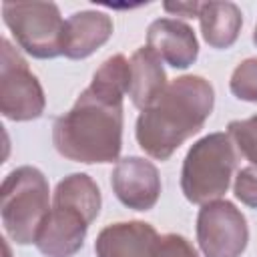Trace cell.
<instances>
[{"label":"cell","instance_id":"6","mask_svg":"<svg viewBox=\"0 0 257 257\" xmlns=\"http://www.w3.org/2000/svg\"><path fill=\"white\" fill-rule=\"evenodd\" d=\"M2 20L16 44L34 58H56L62 54L64 24L54 2H2Z\"/></svg>","mask_w":257,"mask_h":257},{"label":"cell","instance_id":"5","mask_svg":"<svg viewBox=\"0 0 257 257\" xmlns=\"http://www.w3.org/2000/svg\"><path fill=\"white\" fill-rule=\"evenodd\" d=\"M239 153L227 133H211L193 143L181 169V191L187 201L205 205L221 199L237 169Z\"/></svg>","mask_w":257,"mask_h":257},{"label":"cell","instance_id":"12","mask_svg":"<svg viewBox=\"0 0 257 257\" xmlns=\"http://www.w3.org/2000/svg\"><path fill=\"white\" fill-rule=\"evenodd\" d=\"M112 36V20L98 10H80L68 16L64 24L62 54L72 60H82L96 52Z\"/></svg>","mask_w":257,"mask_h":257},{"label":"cell","instance_id":"11","mask_svg":"<svg viewBox=\"0 0 257 257\" xmlns=\"http://www.w3.org/2000/svg\"><path fill=\"white\" fill-rule=\"evenodd\" d=\"M147 46L173 68H189L199 56L193 28L177 18H157L147 30Z\"/></svg>","mask_w":257,"mask_h":257},{"label":"cell","instance_id":"10","mask_svg":"<svg viewBox=\"0 0 257 257\" xmlns=\"http://www.w3.org/2000/svg\"><path fill=\"white\" fill-rule=\"evenodd\" d=\"M159 233L145 221L106 225L94 241L96 257H157Z\"/></svg>","mask_w":257,"mask_h":257},{"label":"cell","instance_id":"1","mask_svg":"<svg viewBox=\"0 0 257 257\" xmlns=\"http://www.w3.org/2000/svg\"><path fill=\"white\" fill-rule=\"evenodd\" d=\"M128 84V58L124 54L108 56L74 106L54 120L52 143L58 155L84 165L118 161L122 149V98Z\"/></svg>","mask_w":257,"mask_h":257},{"label":"cell","instance_id":"7","mask_svg":"<svg viewBox=\"0 0 257 257\" xmlns=\"http://www.w3.org/2000/svg\"><path fill=\"white\" fill-rule=\"evenodd\" d=\"M46 96L38 78L30 72L28 62L10 44L0 40V112L16 122L42 116Z\"/></svg>","mask_w":257,"mask_h":257},{"label":"cell","instance_id":"2","mask_svg":"<svg viewBox=\"0 0 257 257\" xmlns=\"http://www.w3.org/2000/svg\"><path fill=\"white\" fill-rule=\"evenodd\" d=\"M215 106L211 82L199 74L175 78L137 118V143L157 161H167L187 139L197 135Z\"/></svg>","mask_w":257,"mask_h":257},{"label":"cell","instance_id":"3","mask_svg":"<svg viewBox=\"0 0 257 257\" xmlns=\"http://www.w3.org/2000/svg\"><path fill=\"white\" fill-rule=\"evenodd\" d=\"M102 205L100 189L86 173L64 177L52 197V207L34 241L46 257H72L86 239L88 225L98 217Z\"/></svg>","mask_w":257,"mask_h":257},{"label":"cell","instance_id":"13","mask_svg":"<svg viewBox=\"0 0 257 257\" xmlns=\"http://www.w3.org/2000/svg\"><path fill=\"white\" fill-rule=\"evenodd\" d=\"M128 62H131L128 96L137 108L145 110L167 88V72L163 68V60L149 46L137 48Z\"/></svg>","mask_w":257,"mask_h":257},{"label":"cell","instance_id":"20","mask_svg":"<svg viewBox=\"0 0 257 257\" xmlns=\"http://www.w3.org/2000/svg\"><path fill=\"white\" fill-rule=\"evenodd\" d=\"M253 42H255V46H257V24H255V30H253Z\"/></svg>","mask_w":257,"mask_h":257},{"label":"cell","instance_id":"4","mask_svg":"<svg viewBox=\"0 0 257 257\" xmlns=\"http://www.w3.org/2000/svg\"><path fill=\"white\" fill-rule=\"evenodd\" d=\"M48 213L50 189L42 171L24 165L4 177L0 189V219L6 235L14 243H34Z\"/></svg>","mask_w":257,"mask_h":257},{"label":"cell","instance_id":"17","mask_svg":"<svg viewBox=\"0 0 257 257\" xmlns=\"http://www.w3.org/2000/svg\"><path fill=\"white\" fill-rule=\"evenodd\" d=\"M233 193L243 205H247L251 209H257V165L243 167L237 173Z\"/></svg>","mask_w":257,"mask_h":257},{"label":"cell","instance_id":"18","mask_svg":"<svg viewBox=\"0 0 257 257\" xmlns=\"http://www.w3.org/2000/svg\"><path fill=\"white\" fill-rule=\"evenodd\" d=\"M157 257H199L193 243L177 233H167L159 237Z\"/></svg>","mask_w":257,"mask_h":257},{"label":"cell","instance_id":"9","mask_svg":"<svg viewBox=\"0 0 257 257\" xmlns=\"http://www.w3.org/2000/svg\"><path fill=\"white\" fill-rule=\"evenodd\" d=\"M110 185L116 199L135 211H149L161 197V177L157 167L143 157H124L116 161Z\"/></svg>","mask_w":257,"mask_h":257},{"label":"cell","instance_id":"15","mask_svg":"<svg viewBox=\"0 0 257 257\" xmlns=\"http://www.w3.org/2000/svg\"><path fill=\"white\" fill-rule=\"evenodd\" d=\"M227 135L231 137L237 153L251 165H257V114L243 120H231L227 124Z\"/></svg>","mask_w":257,"mask_h":257},{"label":"cell","instance_id":"8","mask_svg":"<svg viewBox=\"0 0 257 257\" xmlns=\"http://www.w3.org/2000/svg\"><path fill=\"white\" fill-rule=\"evenodd\" d=\"M197 241L205 257H241L249 241L247 219L231 201L205 203L197 215Z\"/></svg>","mask_w":257,"mask_h":257},{"label":"cell","instance_id":"16","mask_svg":"<svg viewBox=\"0 0 257 257\" xmlns=\"http://www.w3.org/2000/svg\"><path fill=\"white\" fill-rule=\"evenodd\" d=\"M229 88L239 100L257 102V58H245L235 66Z\"/></svg>","mask_w":257,"mask_h":257},{"label":"cell","instance_id":"19","mask_svg":"<svg viewBox=\"0 0 257 257\" xmlns=\"http://www.w3.org/2000/svg\"><path fill=\"white\" fill-rule=\"evenodd\" d=\"M165 10H167V12H173V14H177V16L195 18V16H199L201 2H177V4L167 2V4H165Z\"/></svg>","mask_w":257,"mask_h":257},{"label":"cell","instance_id":"14","mask_svg":"<svg viewBox=\"0 0 257 257\" xmlns=\"http://www.w3.org/2000/svg\"><path fill=\"white\" fill-rule=\"evenodd\" d=\"M199 22L205 42L211 48H229L243 26L241 8L233 2H201Z\"/></svg>","mask_w":257,"mask_h":257}]
</instances>
